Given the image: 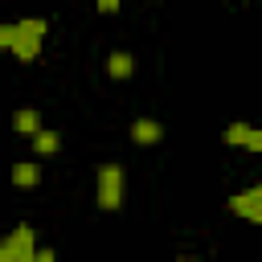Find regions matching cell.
<instances>
[{
	"mask_svg": "<svg viewBox=\"0 0 262 262\" xmlns=\"http://www.w3.org/2000/svg\"><path fill=\"white\" fill-rule=\"evenodd\" d=\"M229 213H233V217H246V221H254V225H262V184H250V188L233 192V196H229Z\"/></svg>",
	"mask_w": 262,
	"mask_h": 262,
	"instance_id": "cell-4",
	"label": "cell"
},
{
	"mask_svg": "<svg viewBox=\"0 0 262 262\" xmlns=\"http://www.w3.org/2000/svg\"><path fill=\"white\" fill-rule=\"evenodd\" d=\"M94 201H98V209H106V213H115V209L123 205V168H119V164H102V168H98Z\"/></svg>",
	"mask_w": 262,
	"mask_h": 262,
	"instance_id": "cell-2",
	"label": "cell"
},
{
	"mask_svg": "<svg viewBox=\"0 0 262 262\" xmlns=\"http://www.w3.org/2000/svg\"><path fill=\"white\" fill-rule=\"evenodd\" d=\"M33 262H53V250H49V246H37V254H33Z\"/></svg>",
	"mask_w": 262,
	"mask_h": 262,
	"instance_id": "cell-13",
	"label": "cell"
},
{
	"mask_svg": "<svg viewBox=\"0 0 262 262\" xmlns=\"http://www.w3.org/2000/svg\"><path fill=\"white\" fill-rule=\"evenodd\" d=\"M94 4H98V12H102V16H111V12H119V4H123V0H94Z\"/></svg>",
	"mask_w": 262,
	"mask_h": 262,
	"instance_id": "cell-12",
	"label": "cell"
},
{
	"mask_svg": "<svg viewBox=\"0 0 262 262\" xmlns=\"http://www.w3.org/2000/svg\"><path fill=\"white\" fill-rule=\"evenodd\" d=\"M41 180V164H33V160H16L12 164V184L16 188H33Z\"/></svg>",
	"mask_w": 262,
	"mask_h": 262,
	"instance_id": "cell-9",
	"label": "cell"
},
{
	"mask_svg": "<svg viewBox=\"0 0 262 262\" xmlns=\"http://www.w3.org/2000/svg\"><path fill=\"white\" fill-rule=\"evenodd\" d=\"M106 74H111L115 82L131 78V74H135V57H131V53H123V49H115V53L106 57Z\"/></svg>",
	"mask_w": 262,
	"mask_h": 262,
	"instance_id": "cell-8",
	"label": "cell"
},
{
	"mask_svg": "<svg viewBox=\"0 0 262 262\" xmlns=\"http://www.w3.org/2000/svg\"><path fill=\"white\" fill-rule=\"evenodd\" d=\"M12 29H16V20H4V25H0V49L12 45Z\"/></svg>",
	"mask_w": 262,
	"mask_h": 262,
	"instance_id": "cell-11",
	"label": "cell"
},
{
	"mask_svg": "<svg viewBox=\"0 0 262 262\" xmlns=\"http://www.w3.org/2000/svg\"><path fill=\"white\" fill-rule=\"evenodd\" d=\"M37 254V233L33 225H16L4 242H0V262H33Z\"/></svg>",
	"mask_w": 262,
	"mask_h": 262,
	"instance_id": "cell-3",
	"label": "cell"
},
{
	"mask_svg": "<svg viewBox=\"0 0 262 262\" xmlns=\"http://www.w3.org/2000/svg\"><path fill=\"white\" fill-rule=\"evenodd\" d=\"M221 139L229 147H246V151H262V127H250V123H229L221 131Z\"/></svg>",
	"mask_w": 262,
	"mask_h": 262,
	"instance_id": "cell-5",
	"label": "cell"
},
{
	"mask_svg": "<svg viewBox=\"0 0 262 262\" xmlns=\"http://www.w3.org/2000/svg\"><path fill=\"white\" fill-rule=\"evenodd\" d=\"M57 147H61V139H57L53 131H37V135H33V151H37V156H53Z\"/></svg>",
	"mask_w": 262,
	"mask_h": 262,
	"instance_id": "cell-10",
	"label": "cell"
},
{
	"mask_svg": "<svg viewBox=\"0 0 262 262\" xmlns=\"http://www.w3.org/2000/svg\"><path fill=\"white\" fill-rule=\"evenodd\" d=\"M160 139H164V127H160L156 119H135V123H131V143L151 147V143H160Z\"/></svg>",
	"mask_w": 262,
	"mask_h": 262,
	"instance_id": "cell-6",
	"label": "cell"
},
{
	"mask_svg": "<svg viewBox=\"0 0 262 262\" xmlns=\"http://www.w3.org/2000/svg\"><path fill=\"white\" fill-rule=\"evenodd\" d=\"M45 33H49V20H45V16H25V20H16L8 53H12L16 61H37V57H41V45H45Z\"/></svg>",
	"mask_w": 262,
	"mask_h": 262,
	"instance_id": "cell-1",
	"label": "cell"
},
{
	"mask_svg": "<svg viewBox=\"0 0 262 262\" xmlns=\"http://www.w3.org/2000/svg\"><path fill=\"white\" fill-rule=\"evenodd\" d=\"M12 131H16V135H25V139H33V135L41 131V115H37L33 106H20V111H12Z\"/></svg>",
	"mask_w": 262,
	"mask_h": 262,
	"instance_id": "cell-7",
	"label": "cell"
}]
</instances>
